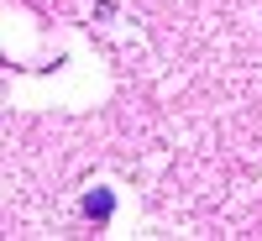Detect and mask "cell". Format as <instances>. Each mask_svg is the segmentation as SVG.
Returning <instances> with one entry per match:
<instances>
[{
	"label": "cell",
	"instance_id": "1",
	"mask_svg": "<svg viewBox=\"0 0 262 241\" xmlns=\"http://www.w3.org/2000/svg\"><path fill=\"white\" fill-rule=\"evenodd\" d=\"M84 210H90V215H100V221H105V215H111V194H90V200H84Z\"/></svg>",
	"mask_w": 262,
	"mask_h": 241
}]
</instances>
